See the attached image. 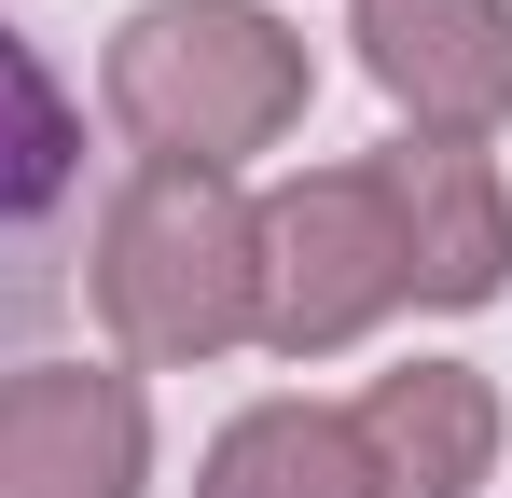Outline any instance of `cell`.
Instances as JSON below:
<instances>
[{
    "label": "cell",
    "instance_id": "cell-7",
    "mask_svg": "<svg viewBox=\"0 0 512 498\" xmlns=\"http://www.w3.org/2000/svg\"><path fill=\"white\" fill-rule=\"evenodd\" d=\"M360 83L416 139H499L512 125V0H346Z\"/></svg>",
    "mask_w": 512,
    "mask_h": 498
},
{
    "label": "cell",
    "instance_id": "cell-4",
    "mask_svg": "<svg viewBox=\"0 0 512 498\" xmlns=\"http://www.w3.org/2000/svg\"><path fill=\"white\" fill-rule=\"evenodd\" d=\"M70 263H84V97L42 70L28 28H0V374L70 305Z\"/></svg>",
    "mask_w": 512,
    "mask_h": 498
},
{
    "label": "cell",
    "instance_id": "cell-8",
    "mask_svg": "<svg viewBox=\"0 0 512 498\" xmlns=\"http://www.w3.org/2000/svg\"><path fill=\"white\" fill-rule=\"evenodd\" d=\"M346 443H360L374 498H485L512 415H499V374L485 360H402V374H374L346 402Z\"/></svg>",
    "mask_w": 512,
    "mask_h": 498
},
{
    "label": "cell",
    "instance_id": "cell-6",
    "mask_svg": "<svg viewBox=\"0 0 512 498\" xmlns=\"http://www.w3.org/2000/svg\"><path fill=\"white\" fill-rule=\"evenodd\" d=\"M360 166H374L388 236H402V305L471 319V305L512 291V180H499V153H471V139H388Z\"/></svg>",
    "mask_w": 512,
    "mask_h": 498
},
{
    "label": "cell",
    "instance_id": "cell-5",
    "mask_svg": "<svg viewBox=\"0 0 512 498\" xmlns=\"http://www.w3.org/2000/svg\"><path fill=\"white\" fill-rule=\"evenodd\" d=\"M0 498H153V388L125 360H14Z\"/></svg>",
    "mask_w": 512,
    "mask_h": 498
},
{
    "label": "cell",
    "instance_id": "cell-1",
    "mask_svg": "<svg viewBox=\"0 0 512 498\" xmlns=\"http://www.w3.org/2000/svg\"><path fill=\"white\" fill-rule=\"evenodd\" d=\"M84 305L125 346V374H194V360H236L263 332V222L250 180H208V166H125L111 208L84 236Z\"/></svg>",
    "mask_w": 512,
    "mask_h": 498
},
{
    "label": "cell",
    "instance_id": "cell-2",
    "mask_svg": "<svg viewBox=\"0 0 512 498\" xmlns=\"http://www.w3.org/2000/svg\"><path fill=\"white\" fill-rule=\"evenodd\" d=\"M305 97H319V56L277 0H139L97 56V111L139 139V166H208V180L277 153Z\"/></svg>",
    "mask_w": 512,
    "mask_h": 498
},
{
    "label": "cell",
    "instance_id": "cell-9",
    "mask_svg": "<svg viewBox=\"0 0 512 498\" xmlns=\"http://www.w3.org/2000/svg\"><path fill=\"white\" fill-rule=\"evenodd\" d=\"M194 498H374V471L333 402H250L194 457Z\"/></svg>",
    "mask_w": 512,
    "mask_h": 498
},
{
    "label": "cell",
    "instance_id": "cell-3",
    "mask_svg": "<svg viewBox=\"0 0 512 498\" xmlns=\"http://www.w3.org/2000/svg\"><path fill=\"white\" fill-rule=\"evenodd\" d=\"M263 222V332L277 360H333L374 319H402V236H388V194L374 166H291L277 194H250Z\"/></svg>",
    "mask_w": 512,
    "mask_h": 498
}]
</instances>
